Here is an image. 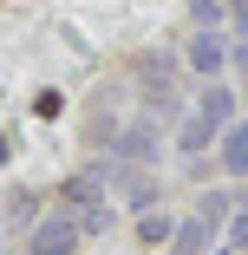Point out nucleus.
<instances>
[{"label":"nucleus","instance_id":"f257e3e1","mask_svg":"<svg viewBox=\"0 0 248 255\" xmlns=\"http://www.w3.org/2000/svg\"><path fill=\"white\" fill-rule=\"evenodd\" d=\"M85 236H79V216H39L26 229V255H72Z\"/></svg>","mask_w":248,"mask_h":255},{"label":"nucleus","instance_id":"f03ea898","mask_svg":"<svg viewBox=\"0 0 248 255\" xmlns=\"http://www.w3.org/2000/svg\"><path fill=\"white\" fill-rule=\"evenodd\" d=\"M105 157H118L124 170L151 164V157H157V125H131V131H118V137L105 144Z\"/></svg>","mask_w":248,"mask_h":255},{"label":"nucleus","instance_id":"7ed1b4c3","mask_svg":"<svg viewBox=\"0 0 248 255\" xmlns=\"http://www.w3.org/2000/svg\"><path fill=\"white\" fill-rule=\"evenodd\" d=\"M216 236H222L216 223H203V216H189V223H176V236H170V255H203V249H209Z\"/></svg>","mask_w":248,"mask_h":255},{"label":"nucleus","instance_id":"20e7f679","mask_svg":"<svg viewBox=\"0 0 248 255\" xmlns=\"http://www.w3.org/2000/svg\"><path fill=\"white\" fill-rule=\"evenodd\" d=\"M222 170H248V118H229L222 125Z\"/></svg>","mask_w":248,"mask_h":255},{"label":"nucleus","instance_id":"39448f33","mask_svg":"<svg viewBox=\"0 0 248 255\" xmlns=\"http://www.w3.org/2000/svg\"><path fill=\"white\" fill-rule=\"evenodd\" d=\"M189 66H196V72H222V66H229V46H222L216 33H196V39H189Z\"/></svg>","mask_w":248,"mask_h":255},{"label":"nucleus","instance_id":"423d86ee","mask_svg":"<svg viewBox=\"0 0 248 255\" xmlns=\"http://www.w3.org/2000/svg\"><path fill=\"white\" fill-rule=\"evenodd\" d=\"M209 137H222V125H209L203 112H189V118H183V131H176V144L189 150V157H203V150H209Z\"/></svg>","mask_w":248,"mask_h":255},{"label":"nucleus","instance_id":"0eeeda50","mask_svg":"<svg viewBox=\"0 0 248 255\" xmlns=\"http://www.w3.org/2000/svg\"><path fill=\"white\" fill-rule=\"evenodd\" d=\"M39 223V196L33 190H13L7 196V216H0V229H33Z\"/></svg>","mask_w":248,"mask_h":255},{"label":"nucleus","instance_id":"6e6552de","mask_svg":"<svg viewBox=\"0 0 248 255\" xmlns=\"http://www.w3.org/2000/svg\"><path fill=\"white\" fill-rule=\"evenodd\" d=\"M196 112H203L209 125H229V118H235V92H229V85H209L203 98H196Z\"/></svg>","mask_w":248,"mask_h":255},{"label":"nucleus","instance_id":"1a4fd4ad","mask_svg":"<svg viewBox=\"0 0 248 255\" xmlns=\"http://www.w3.org/2000/svg\"><path fill=\"white\" fill-rule=\"evenodd\" d=\"M170 236H176V223H170L164 210H157V216H151V210L137 216V242H151V249H157V242H170Z\"/></svg>","mask_w":248,"mask_h":255},{"label":"nucleus","instance_id":"9d476101","mask_svg":"<svg viewBox=\"0 0 248 255\" xmlns=\"http://www.w3.org/2000/svg\"><path fill=\"white\" fill-rule=\"evenodd\" d=\"M124 203H131V210H151V203H157V177L131 170V190H124Z\"/></svg>","mask_w":248,"mask_h":255},{"label":"nucleus","instance_id":"9b49d317","mask_svg":"<svg viewBox=\"0 0 248 255\" xmlns=\"http://www.w3.org/2000/svg\"><path fill=\"white\" fill-rule=\"evenodd\" d=\"M111 229V203H85V216H79V236H105Z\"/></svg>","mask_w":248,"mask_h":255},{"label":"nucleus","instance_id":"f8f14e48","mask_svg":"<svg viewBox=\"0 0 248 255\" xmlns=\"http://www.w3.org/2000/svg\"><path fill=\"white\" fill-rule=\"evenodd\" d=\"M229 242H235V249H248V210H235V223H229Z\"/></svg>","mask_w":248,"mask_h":255},{"label":"nucleus","instance_id":"ddd939ff","mask_svg":"<svg viewBox=\"0 0 248 255\" xmlns=\"http://www.w3.org/2000/svg\"><path fill=\"white\" fill-rule=\"evenodd\" d=\"M235 210H248V183H242V190H235Z\"/></svg>","mask_w":248,"mask_h":255},{"label":"nucleus","instance_id":"4468645a","mask_svg":"<svg viewBox=\"0 0 248 255\" xmlns=\"http://www.w3.org/2000/svg\"><path fill=\"white\" fill-rule=\"evenodd\" d=\"M222 255H248V249H235V242H229V249H222Z\"/></svg>","mask_w":248,"mask_h":255}]
</instances>
